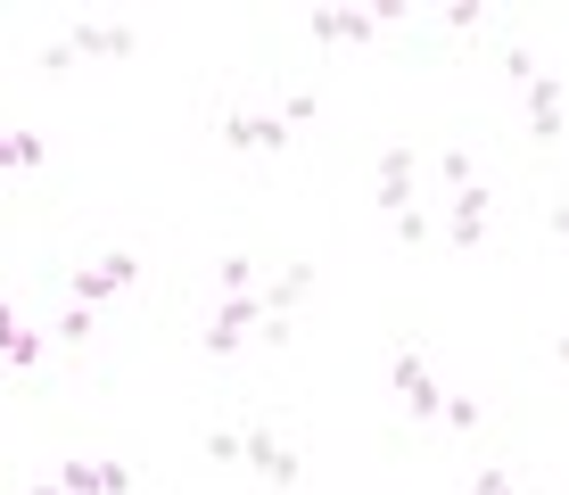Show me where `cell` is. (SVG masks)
<instances>
[{
	"label": "cell",
	"instance_id": "6da1fadb",
	"mask_svg": "<svg viewBox=\"0 0 569 495\" xmlns=\"http://www.w3.org/2000/svg\"><path fill=\"white\" fill-rule=\"evenodd\" d=\"M132 50H141V33H132V26H108V17H74V26L42 50V67H50V75H67L74 58H132Z\"/></svg>",
	"mask_w": 569,
	"mask_h": 495
},
{
	"label": "cell",
	"instance_id": "7a4b0ae2",
	"mask_svg": "<svg viewBox=\"0 0 569 495\" xmlns=\"http://www.w3.org/2000/svg\"><path fill=\"white\" fill-rule=\"evenodd\" d=\"M214 141H223L231 157H281L298 132L281 125V108H240V99H231V108L214 116Z\"/></svg>",
	"mask_w": 569,
	"mask_h": 495
},
{
	"label": "cell",
	"instance_id": "3957f363",
	"mask_svg": "<svg viewBox=\"0 0 569 495\" xmlns=\"http://www.w3.org/2000/svg\"><path fill=\"white\" fill-rule=\"evenodd\" d=\"M240 463L257 471L264 487H281V495H289V487H306V454L289 446L281 429H264V422H248V429H240Z\"/></svg>",
	"mask_w": 569,
	"mask_h": 495
},
{
	"label": "cell",
	"instance_id": "277c9868",
	"mask_svg": "<svg viewBox=\"0 0 569 495\" xmlns=\"http://www.w3.org/2000/svg\"><path fill=\"white\" fill-rule=\"evenodd\" d=\"M132 281H141V256H132V248H108V256H91V265L67 273V297L91 314V306H108V297H124Z\"/></svg>",
	"mask_w": 569,
	"mask_h": 495
},
{
	"label": "cell",
	"instance_id": "5b68a950",
	"mask_svg": "<svg viewBox=\"0 0 569 495\" xmlns=\"http://www.w3.org/2000/svg\"><path fill=\"white\" fill-rule=\"evenodd\" d=\"M388 388H397V405L413 413V422H446V388H438V372H429V355L421 347H397V364H388Z\"/></svg>",
	"mask_w": 569,
	"mask_h": 495
},
{
	"label": "cell",
	"instance_id": "8992f818",
	"mask_svg": "<svg viewBox=\"0 0 569 495\" xmlns=\"http://www.w3.org/2000/svg\"><path fill=\"white\" fill-rule=\"evenodd\" d=\"M257 330H264V297H257V289H248V297H214V323L199 330V347L214 355V364H231Z\"/></svg>",
	"mask_w": 569,
	"mask_h": 495
},
{
	"label": "cell",
	"instance_id": "52a82bcc",
	"mask_svg": "<svg viewBox=\"0 0 569 495\" xmlns=\"http://www.w3.org/2000/svg\"><path fill=\"white\" fill-rule=\"evenodd\" d=\"M487 231H496V190H487V182H470V190H455V198H446V224H438V240L455 248V256L487 248Z\"/></svg>",
	"mask_w": 569,
	"mask_h": 495
},
{
	"label": "cell",
	"instance_id": "ba28073f",
	"mask_svg": "<svg viewBox=\"0 0 569 495\" xmlns=\"http://www.w3.org/2000/svg\"><path fill=\"white\" fill-rule=\"evenodd\" d=\"M413 174H421V149H413V141H388V149H380V215H388V224L421 207Z\"/></svg>",
	"mask_w": 569,
	"mask_h": 495
},
{
	"label": "cell",
	"instance_id": "9c48e42d",
	"mask_svg": "<svg viewBox=\"0 0 569 495\" xmlns=\"http://www.w3.org/2000/svg\"><path fill=\"white\" fill-rule=\"evenodd\" d=\"M380 26H405L397 0H380V9H313V42H380Z\"/></svg>",
	"mask_w": 569,
	"mask_h": 495
},
{
	"label": "cell",
	"instance_id": "30bf717a",
	"mask_svg": "<svg viewBox=\"0 0 569 495\" xmlns=\"http://www.w3.org/2000/svg\"><path fill=\"white\" fill-rule=\"evenodd\" d=\"M520 91H528V132H537V141H561V132H569V83L553 67H537Z\"/></svg>",
	"mask_w": 569,
	"mask_h": 495
},
{
	"label": "cell",
	"instance_id": "8fae6325",
	"mask_svg": "<svg viewBox=\"0 0 569 495\" xmlns=\"http://www.w3.org/2000/svg\"><path fill=\"white\" fill-rule=\"evenodd\" d=\"M58 487L67 495H132V463H58Z\"/></svg>",
	"mask_w": 569,
	"mask_h": 495
},
{
	"label": "cell",
	"instance_id": "7c38bea8",
	"mask_svg": "<svg viewBox=\"0 0 569 495\" xmlns=\"http://www.w3.org/2000/svg\"><path fill=\"white\" fill-rule=\"evenodd\" d=\"M0 355H9L17 372H42V364H50V339L17 323V306H9V297H0Z\"/></svg>",
	"mask_w": 569,
	"mask_h": 495
},
{
	"label": "cell",
	"instance_id": "4fadbf2b",
	"mask_svg": "<svg viewBox=\"0 0 569 495\" xmlns=\"http://www.w3.org/2000/svg\"><path fill=\"white\" fill-rule=\"evenodd\" d=\"M306 289H313V265H289L281 281H257V297H264V323H298Z\"/></svg>",
	"mask_w": 569,
	"mask_h": 495
},
{
	"label": "cell",
	"instance_id": "5bb4252c",
	"mask_svg": "<svg viewBox=\"0 0 569 495\" xmlns=\"http://www.w3.org/2000/svg\"><path fill=\"white\" fill-rule=\"evenodd\" d=\"M42 166H50L42 132H0V174H42Z\"/></svg>",
	"mask_w": 569,
	"mask_h": 495
},
{
	"label": "cell",
	"instance_id": "9a60e30c",
	"mask_svg": "<svg viewBox=\"0 0 569 495\" xmlns=\"http://www.w3.org/2000/svg\"><path fill=\"white\" fill-rule=\"evenodd\" d=\"M214 289H223V297H248V289H257V265H248L240 248H231V256H214Z\"/></svg>",
	"mask_w": 569,
	"mask_h": 495
},
{
	"label": "cell",
	"instance_id": "2e32d148",
	"mask_svg": "<svg viewBox=\"0 0 569 495\" xmlns=\"http://www.w3.org/2000/svg\"><path fill=\"white\" fill-rule=\"evenodd\" d=\"M397 240L413 248V256H429V248H438V215H429V207H413V215H397Z\"/></svg>",
	"mask_w": 569,
	"mask_h": 495
},
{
	"label": "cell",
	"instance_id": "e0dca14e",
	"mask_svg": "<svg viewBox=\"0 0 569 495\" xmlns=\"http://www.w3.org/2000/svg\"><path fill=\"white\" fill-rule=\"evenodd\" d=\"M470 495H520V487H512L503 463H479V471H470Z\"/></svg>",
	"mask_w": 569,
	"mask_h": 495
},
{
	"label": "cell",
	"instance_id": "ac0fdd59",
	"mask_svg": "<svg viewBox=\"0 0 569 495\" xmlns=\"http://www.w3.org/2000/svg\"><path fill=\"white\" fill-rule=\"evenodd\" d=\"M479 422H487L479 396H446V429H479Z\"/></svg>",
	"mask_w": 569,
	"mask_h": 495
},
{
	"label": "cell",
	"instance_id": "d6986e66",
	"mask_svg": "<svg viewBox=\"0 0 569 495\" xmlns=\"http://www.w3.org/2000/svg\"><path fill=\"white\" fill-rule=\"evenodd\" d=\"M207 463H240V429H231V422L207 429Z\"/></svg>",
	"mask_w": 569,
	"mask_h": 495
},
{
	"label": "cell",
	"instance_id": "ffe728a7",
	"mask_svg": "<svg viewBox=\"0 0 569 495\" xmlns=\"http://www.w3.org/2000/svg\"><path fill=\"white\" fill-rule=\"evenodd\" d=\"M438 174H446V190H470V182H479V174H470V149H446Z\"/></svg>",
	"mask_w": 569,
	"mask_h": 495
},
{
	"label": "cell",
	"instance_id": "44dd1931",
	"mask_svg": "<svg viewBox=\"0 0 569 495\" xmlns=\"http://www.w3.org/2000/svg\"><path fill=\"white\" fill-rule=\"evenodd\" d=\"M306 116H313V83H298V91H289V99H281V125H289V132H298V125H306Z\"/></svg>",
	"mask_w": 569,
	"mask_h": 495
},
{
	"label": "cell",
	"instance_id": "7402d4cb",
	"mask_svg": "<svg viewBox=\"0 0 569 495\" xmlns=\"http://www.w3.org/2000/svg\"><path fill=\"white\" fill-rule=\"evenodd\" d=\"M83 339H91V314L67 306V323H58V347H83Z\"/></svg>",
	"mask_w": 569,
	"mask_h": 495
},
{
	"label": "cell",
	"instance_id": "603a6c76",
	"mask_svg": "<svg viewBox=\"0 0 569 495\" xmlns=\"http://www.w3.org/2000/svg\"><path fill=\"white\" fill-rule=\"evenodd\" d=\"M545 231H553V240H569V198H553V207H545Z\"/></svg>",
	"mask_w": 569,
	"mask_h": 495
},
{
	"label": "cell",
	"instance_id": "cb8c5ba5",
	"mask_svg": "<svg viewBox=\"0 0 569 495\" xmlns=\"http://www.w3.org/2000/svg\"><path fill=\"white\" fill-rule=\"evenodd\" d=\"M26 495H67V487H58V479H26Z\"/></svg>",
	"mask_w": 569,
	"mask_h": 495
},
{
	"label": "cell",
	"instance_id": "d4e9b609",
	"mask_svg": "<svg viewBox=\"0 0 569 495\" xmlns=\"http://www.w3.org/2000/svg\"><path fill=\"white\" fill-rule=\"evenodd\" d=\"M553 364H561V372H569V330H561V339H553Z\"/></svg>",
	"mask_w": 569,
	"mask_h": 495
}]
</instances>
